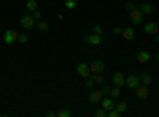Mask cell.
<instances>
[{"label": "cell", "mask_w": 159, "mask_h": 117, "mask_svg": "<svg viewBox=\"0 0 159 117\" xmlns=\"http://www.w3.org/2000/svg\"><path fill=\"white\" fill-rule=\"evenodd\" d=\"M19 22H21V27H22L24 30H30V29L35 27V19L32 18V15H24V16H21Z\"/></svg>", "instance_id": "1"}, {"label": "cell", "mask_w": 159, "mask_h": 117, "mask_svg": "<svg viewBox=\"0 0 159 117\" xmlns=\"http://www.w3.org/2000/svg\"><path fill=\"white\" fill-rule=\"evenodd\" d=\"M84 41L89 44V46H99L102 43V35H97V33H89V35H84Z\"/></svg>", "instance_id": "2"}, {"label": "cell", "mask_w": 159, "mask_h": 117, "mask_svg": "<svg viewBox=\"0 0 159 117\" xmlns=\"http://www.w3.org/2000/svg\"><path fill=\"white\" fill-rule=\"evenodd\" d=\"M111 82H113V86H115V87H119V89H121L123 86H126V77H124V74H123L121 71H118V73H115V74H113Z\"/></svg>", "instance_id": "3"}, {"label": "cell", "mask_w": 159, "mask_h": 117, "mask_svg": "<svg viewBox=\"0 0 159 117\" xmlns=\"http://www.w3.org/2000/svg\"><path fill=\"white\" fill-rule=\"evenodd\" d=\"M18 36H19V33H18L16 30H7L5 35H3V41H5L7 44H13V43H16Z\"/></svg>", "instance_id": "4"}, {"label": "cell", "mask_w": 159, "mask_h": 117, "mask_svg": "<svg viewBox=\"0 0 159 117\" xmlns=\"http://www.w3.org/2000/svg\"><path fill=\"white\" fill-rule=\"evenodd\" d=\"M76 73L81 76V77H84V79H86V77H89V76H91L89 65H86V63H83V62L78 63V65H76Z\"/></svg>", "instance_id": "5"}, {"label": "cell", "mask_w": 159, "mask_h": 117, "mask_svg": "<svg viewBox=\"0 0 159 117\" xmlns=\"http://www.w3.org/2000/svg\"><path fill=\"white\" fill-rule=\"evenodd\" d=\"M91 73H102L105 70V63L102 60H92V63L89 65Z\"/></svg>", "instance_id": "6"}, {"label": "cell", "mask_w": 159, "mask_h": 117, "mask_svg": "<svg viewBox=\"0 0 159 117\" xmlns=\"http://www.w3.org/2000/svg\"><path fill=\"white\" fill-rule=\"evenodd\" d=\"M142 21H143V13L139 8L134 10V11H130V22L132 24L137 25V24H142Z\"/></svg>", "instance_id": "7"}, {"label": "cell", "mask_w": 159, "mask_h": 117, "mask_svg": "<svg viewBox=\"0 0 159 117\" xmlns=\"http://www.w3.org/2000/svg\"><path fill=\"white\" fill-rule=\"evenodd\" d=\"M126 86L129 89H135L140 86V77L137 74H130L129 77H126Z\"/></svg>", "instance_id": "8"}, {"label": "cell", "mask_w": 159, "mask_h": 117, "mask_svg": "<svg viewBox=\"0 0 159 117\" xmlns=\"http://www.w3.org/2000/svg\"><path fill=\"white\" fill-rule=\"evenodd\" d=\"M135 90H137V98H140V100H145V98H148V97H150V90H148V86L142 84V86L135 87Z\"/></svg>", "instance_id": "9"}, {"label": "cell", "mask_w": 159, "mask_h": 117, "mask_svg": "<svg viewBox=\"0 0 159 117\" xmlns=\"http://www.w3.org/2000/svg\"><path fill=\"white\" fill-rule=\"evenodd\" d=\"M143 30L148 35H156L159 32V25H157V22H148V24H145Z\"/></svg>", "instance_id": "10"}, {"label": "cell", "mask_w": 159, "mask_h": 117, "mask_svg": "<svg viewBox=\"0 0 159 117\" xmlns=\"http://www.w3.org/2000/svg\"><path fill=\"white\" fill-rule=\"evenodd\" d=\"M100 106L105 109V111H111L113 108H115V101H113V98H108V97H105L103 100H100Z\"/></svg>", "instance_id": "11"}, {"label": "cell", "mask_w": 159, "mask_h": 117, "mask_svg": "<svg viewBox=\"0 0 159 117\" xmlns=\"http://www.w3.org/2000/svg\"><path fill=\"white\" fill-rule=\"evenodd\" d=\"M121 35L124 36V40H126V41H134V40H135V30H134V29H130V27L123 29V33H121Z\"/></svg>", "instance_id": "12"}, {"label": "cell", "mask_w": 159, "mask_h": 117, "mask_svg": "<svg viewBox=\"0 0 159 117\" xmlns=\"http://www.w3.org/2000/svg\"><path fill=\"white\" fill-rule=\"evenodd\" d=\"M139 10L143 13V15H153L154 6H153L151 3H148V2H143V3H140V5H139Z\"/></svg>", "instance_id": "13"}, {"label": "cell", "mask_w": 159, "mask_h": 117, "mask_svg": "<svg viewBox=\"0 0 159 117\" xmlns=\"http://www.w3.org/2000/svg\"><path fill=\"white\" fill-rule=\"evenodd\" d=\"M102 92H100V90H91V92H89V101L91 103H100V100H102Z\"/></svg>", "instance_id": "14"}, {"label": "cell", "mask_w": 159, "mask_h": 117, "mask_svg": "<svg viewBox=\"0 0 159 117\" xmlns=\"http://www.w3.org/2000/svg\"><path fill=\"white\" fill-rule=\"evenodd\" d=\"M150 59H151V54L148 52V51H140V52L137 54V60L140 63H147V62H150Z\"/></svg>", "instance_id": "15"}, {"label": "cell", "mask_w": 159, "mask_h": 117, "mask_svg": "<svg viewBox=\"0 0 159 117\" xmlns=\"http://www.w3.org/2000/svg\"><path fill=\"white\" fill-rule=\"evenodd\" d=\"M139 77H140V82H142V84H145V86H150V84L153 82V77H151L148 73H143V74H142V76H139Z\"/></svg>", "instance_id": "16"}, {"label": "cell", "mask_w": 159, "mask_h": 117, "mask_svg": "<svg viewBox=\"0 0 159 117\" xmlns=\"http://www.w3.org/2000/svg\"><path fill=\"white\" fill-rule=\"evenodd\" d=\"M91 77H92V81H94L96 84H105V79H103V76L100 74V73H92L91 74Z\"/></svg>", "instance_id": "17"}, {"label": "cell", "mask_w": 159, "mask_h": 117, "mask_svg": "<svg viewBox=\"0 0 159 117\" xmlns=\"http://www.w3.org/2000/svg\"><path fill=\"white\" fill-rule=\"evenodd\" d=\"M38 3H37V0H27V3H25V8H27L29 13H34L37 10Z\"/></svg>", "instance_id": "18"}, {"label": "cell", "mask_w": 159, "mask_h": 117, "mask_svg": "<svg viewBox=\"0 0 159 117\" xmlns=\"http://www.w3.org/2000/svg\"><path fill=\"white\" fill-rule=\"evenodd\" d=\"M115 108L119 111V112H126L127 111V103H124V101H119V103H116V105H115Z\"/></svg>", "instance_id": "19"}, {"label": "cell", "mask_w": 159, "mask_h": 117, "mask_svg": "<svg viewBox=\"0 0 159 117\" xmlns=\"http://www.w3.org/2000/svg\"><path fill=\"white\" fill-rule=\"evenodd\" d=\"M37 27H38V30H40V32H48L49 25H48L45 21H42V19H40V21H38V24H37Z\"/></svg>", "instance_id": "20"}, {"label": "cell", "mask_w": 159, "mask_h": 117, "mask_svg": "<svg viewBox=\"0 0 159 117\" xmlns=\"http://www.w3.org/2000/svg\"><path fill=\"white\" fill-rule=\"evenodd\" d=\"M64 5L69 10H75L76 8V0H64Z\"/></svg>", "instance_id": "21"}, {"label": "cell", "mask_w": 159, "mask_h": 117, "mask_svg": "<svg viewBox=\"0 0 159 117\" xmlns=\"http://www.w3.org/2000/svg\"><path fill=\"white\" fill-rule=\"evenodd\" d=\"M100 92H102V95H103V97H108V95H110V92H111V89H110V86H107V84H102Z\"/></svg>", "instance_id": "22"}, {"label": "cell", "mask_w": 159, "mask_h": 117, "mask_svg": "<svg viewBox=\"0 0 159 117\" xmlns=\"http://www.w3.org/2000/svg\"><path fill=\"white\" fill-rule=\"evenodd\" d=\"M119 95H121V90H119V87L111 89V92H110V97H111V98H119Z\"/></svg>", "instance_id": "23"}, {"label": "cell", "mask_w": 159, "mask_h": 117, "mask_svg": "<svg viewBox=\"0 0 159 117\" xmlns=\"http://www.w3.org/2000/svg\"><path fill=\"white\" fill-rule=\"evenodd\" d=\"M137 8H139V5L134 3V2H127V3H126V10H127L129 13H130V11H134V10H137Z\"/></svg>", "instance_id": "24"}, {"label": "cell", "mask_w": 159, "mask_h": 117, "mask_svg": "<svg viewBox=\"0 0 159 117\" xmlns=\"http://www.w3.org/2000/svg\"><path fill=\"white\" fill-rule=\"evenodd\" d=\"M94 115H96V117H107V115H108V112L105 111L103 108H100V109H97V111L94 112Z\"/></svg>", "instance_id": "25"}, {"label": "cell", "mask_w": 159, "mask_h": 117, "mask_svg": "<svg viewBox=\"0 0 159 117\" xmlns=\"http://www.w3.org/2000/svg\"><path fill=\"white\" fill-rule=\"evenodd\" d=\"M18 40H19V43H21V44H25V43L29 41V36L25 35V33H21V35L18 36Z\"/></svg>", "instance_id": "26"}, {"label": "cell", "mask_w": 159, "mask_h": 117, "mask_svg": "<svg viewBox=\"0 0 159 117\" xmlns=\"http://www.w3.org/2000/svg\"><path fill=\"white\" fill-rule=\"evenodd\" d=\"M70 115H72V112L69 109H62L57 112V117H70Z\"/></svg>", "instance_id": "27"}, {"label": "cell", "mask_w": 159, "mask_h": 117, "mask_svg": "<svg viewBox=\"0 0 159 117\" xmlns=\"http://www.w3.org/2000/svg\"><path fill=\"white\" fill-rule=\"evenodd\" d=\"M121 115V112H119L116 108H113L111 111H108V117H119Z\"/></svg>", "instance_id": "28"}, {"label": "cell", "mask_w": 159, "mask_h": 117, "mask_svg": "<svg viewBox=\"0 0 159 117\" xmlns=\"http://www.w3.org/2000/svg\"><path fill=\"white\" fill-rule=\"evenodd\" d=\"M32 18H34L35 21H40V19H42V11H38V10H35V11L32 13Z\"/></svg>", "instance_id": "29"}, {"label": "cell", "mask_w": 159, "mask_h": 117, "mask_svg": "<svg viewBox=\"0 0 159 117\" xmlns=\"http://www.w3.org/2000/svg\"><path fill=\"white\" fill-rule=\"evenodd\" d=\"M92 32L97 33V35H103V29L100 27V25H94V29H92Z\"/></svg>", "instance_id": "30"}, {"label": "cell", "mask_w": 159, "mask_h": 117, "mask_svg": "<svg viewBox=\"0 0 159 117\" xmlns=\"http://www.w3.org/2000/svg\"><path fill=\"white\" fill-rule=\"evenodd\" d=\"M94 84H96V82L92 81V77H91V76L86 77V87H88V89H92V86H94Z\"/></svg>", "instance_id": "31"}, {"label": "cell", "mask_w": 159, "mask_h": 117, "mask_svg": "<svg viewBox=\"0 0 159 117\" xmlns=\"http://www.w3.org/2000/svg\"><path fill=\"white\" fill-rule=\"evenodd\" d=\"M113 33H115V35H121V33H123V29H121V27H115V29H113Z\"/></svg>", "instance_id": "32"}, {"label": "cell", "mask_w": 159, "mask_h": 117, "mask_svg": "<svg viewBox=\"0 0 159 117\" xmlns=\"http://www.w3.org/2000/svg\"><path fill=\"white\" fill-rule=\"evenodd\" d=\"M46 115H48V117H57V112H54V111H49Z\"/></svg>", "instance_id": "33"}, {"label": "cell", "mask_w": 159, "mask_h": 117, "mask_svg": "<svg viewBox=\"0 0 159 117\" xmlns=\"http://www.w3.org/2000/svg\"><path fill=\"white\" fill-rule=\"evenodd\" d=\"M154 40H156V41H157V43H159V32H157V33H156V35H154Z\"/></svg>", "instance_id": "34"}, {"label": "cell", "mask_w": 159, "mask_h": 117, "mask_svg": "<svg viewBox=\"0 0 159 117\" xmlns=\"http://www.w3.org/2000/svg\"><path fill=\"white\" fill-rule=\"evenodd\" d=\"M156 60H159V52H157V54H156Z\"/></svg>", "instance_id": "35"}, {"label": "cell", "mask_w": 159, "mask_h": 117, "mask_svg": "<svg viewBox=\"0 0 159 117\" xmlns=\"http://www.w3.org/2000/svg\"><path fill=\"white\" fill-rule=\"evenodd\" d=\"M157 25H159V19H157Z\"/></svg>", "instance_id": "36"}]
</instances>
